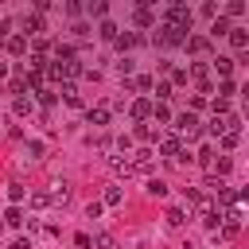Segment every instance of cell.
<instances>
[{
	"label": "cell",
	"mask_w": 249,
	"mask_h": 249,
	"mask_svg": "<svg viewBox=\"0 0 249 249\" xmlns=\"http://www.w3.org/2000/svg\"><path fill=\"white\" fill-rule=\"evenodd\" d=\"M160 23H167V27H175V31H183V35H191V23H195V12L187 8V4H167L163 8V16H160Z\"/></svg>",
	"instance_id": "1"
},
{
	"label": "cell",
	"mask_w": 249,
	"mask_h": 249,
	"mask_svg": "<svg viewBox=\"0 0 249 249\" xmlns=\"http://www.w3.org/2000/svg\"><path fill=\"white\" fill-rule=\"evenodd\" d=\"M171 128L179 132V140H183V144H191V140H198V136H202V124H198V113H187V109H183L179 117H171Z\"/></svg>",
	"instance_id": "2"
},
{
	"label": "cell",
	"mask_w": 249,
	"mask_h": 249,
	"mask_svg": "<svg viewBox=\"0 0 249 249\" xmlns=\"http://www.w3.org/2000/svg\"><path fill=\"white\" fill-rule=\"evenodd\" d=\"M152 43L167 51V47H183V43H187V35H183V31H175V27H167V23H156V31H152Z\"/></svg>",
	"instance_id": "3"
},
{
	"label": "cell",
	"mask_w": 249,
	"mask_h": 249,
	"mask_svg": "<svg viewBox=\"0 0 249 249\" xmlns=\"http://www.w3.org/2000/svg\"><path fill=\"white\" fill-rule=\"evenodd\" d=\"M43 31H47V19H43V16L27 12V16L19 19V35H23V39H43Z\"/></svg>",
	"instance_id": "4"
},
{
	"label": "cell",
	"mask_w": 249,
	"mask_h": 249,
	"mask_svg": "<svg viewBox=\"0 0 249 249\" xmlns=\"http://www.w3.org/2000/svg\"><path fill=\"white\" fill-rule=\"evenodd\" d=\"M132 23H136V27H156V23H160V16H156V8L136 4V8H132Z\"/></svg>",
	"instance_id": "5"
},
{
	"label": "cell",
	"mask_w": 249,
	"mask_h": 249,
	"mask_svg": "<svg viewBox=\"0 0 249 249\" xmlns=\"http://www.w3.org/2000/svg\"><path fill=\"white\" fill-rule=\"evenodd\" d=\"M183 47H187V54H210V51H214V43H210L206 35H187Z\"/></svg>",
	"instance_id": "6"
},
{
	"label": "cell",
	"mask_w": 249,
	"mask_h": 249,
	"mask_svg": "<svg viewBox=\"0 0 249 249\" xmlns=\"http://www.w3.org/2000/svg\"><path fill=\"white\" fill-rule=\"evenodd\" d=\"M187 144L179 140V136H160V156H167V160H179V152H183Z\"/></svg>",
	"instance_id": "7"
},
{
	"label": "cell",
	"mask_w": 249,
	"mask_h": 249,
	"mask_svg": "<svg viewBox=\"0 0 249 249\" xmlns=\"http://www.w3.org/2000/svg\"><path fill=\"white\" fill-rule=\"evenodd\" d=\"M144 39H148V35H144V31H121V35H117V39H113V43H117V47H121V51H132V47H140V43H144Z\"/></svg>",
	"instance_id": "8"
},
{
	"label": "cell",
	"mask_w": 249,
	"mask_h": 249,
	"mask_svg": "<svg viewBox=\"0 0 249 249\" xmlns=\"http://www.w3.org/2000/svg\"><path fill=\"white\" fill-rule=\"evenodd\" d=\"M226 39H230V47H233V51H249V31H245V27H230V35H226Z\"/></svg>",
	"instance_id": "9"
},
{
	"label": "cell",
	"mask_w": 249,
	"mask_h": 249,
	"mask_svg": "<svg viewBox=\"0 0 249 249\" xmlns=\"http://www.w3.org/2000/svg\"><path fill=\"white\" fill-rule=\"evenodd\" d=\"M128 113H132V121H148V117H152V101H148V97H136V101L128 105Z\"/></svg>",
	"instance_id": "10"
},
{
	"label": "cell",
	"mask_w": 249,
	"mask_h": 249,
	"mask_svg": "<svg viewBox=\"0 0 249 249\" xmlns=\"http://www.w3.org/2000/svg\"><path fill=\"white\" fill-rule=\"evenodd\" d=\"M4 51H8V54H23V51H27V39L16 31V35H8V39H4Z\"/></svg>",
	"instance_id": "11"
},
{
	"label": "cell",
	"mask_w": 249,
	"mask_h": 249,
	"mask_svg": "<svg viewBox=\"0 0 249 249\" xmlns=\"http://www.w3.org/2000/svg\"><path fill=\"white\" fill-rule=\"evenodd\" d=\"M54 93H62V97H66L74 109L82 105V97H78V86H74V82H58V89H54Z\"/></svg>",
	"instance_id": "12"
},
{
	"label": "cell",
	"mask_w": 249,
	"mask_h": 249,
	"mask_svg": "<svg viewBox=\"0 0 249 249\" xmlns=\"http://www.w3.org/2000/svg\"><path fill=\"white\" fill-rule=\"evenodd\" d=\"M86 121H89L93 128H105V124H109V109H105V105H97V109H89V113H86Z\"/></svg>",
	"instance_id": "13"
},
{
	"label": "cell",
	"mask_w": 249,
	"mask_h": 249,
	"mask_svg": "<svg viewBox=\"0 0 249 249\" xmlns=\"http://www.w3.org/2000/svg\"><path fill=\"white\" fill-rule=\"evenodd\" d=\"M82 12H86V16L105 19V16H109V4H105V0H89V4H82Z\"/></svg>",
	"instance_id": "14"
},
{
	"label": "cell",
	"mask_w": 249,
	"mask_h": 249,
	"mask_svg": "<svg viewBox=\"0 0 249 249\" xmlns=\"http://www.w3.org/2000/svg\"><path fill=\"white\" fill-rule=\"evenodd\" d=\"M230 27H233V23H230L226 16H214V23H210V35H206V39H218V35H230Z\"/></svg>",
	"instance_id": "15"
},
{
	"label": "cell",
	"mask_w": 249,
	"mask_h": 249,
	"mask_svg": "<svg viewBox=\"0 0 249 249\" xmlns=\"http://www.w3.org/2000/svg\"><path fill=\"white\" fill-rule=\"evenodd\" d=\"M210 62H214L218 78H230V74H233V58H230V54H218V58H210Z\"/></svg>",
	"instance_id": "16"
},
{
	"label": "cell",
	"mask_w": 249,
	"mask_h": 249,
	"mask_svg": "<svg viewBox=\"0 0 249 249\" xmlns=\"http://www.w3.org/2000/svg\"><path fill=\"white\" fill-rule=\"evenodd\" d=\"M35 101H39V105H43V109H51V105H54V101H58V93H54V89H51V86H39V89H35Z\"/></svg>",
	"instance_id": "17"
},
{
	"label": "cell",
	"mask_w": 249,
	"mask_h": 249,
	"mask_svg": "<svg viewBox=\"0 0 249 249\" xmlns=\"http://www.w3.org/2000/svg\"><path fill=\"white\" fill-rule=\"evenodd\" d=\"M97 35H101V39H105V43H113V39H117V35H121V27H117V23H113V19H101V27H97Z\"/></svg>",
	"instance_id": "18"
},
{
	"label": "cell",
	"mask_w": 249,
	"mask_h": 249,
	"mask_svg": "<svg viewBox=\"0 0 249 249\" xmlns=\"http://www.w3.org/2000/svg\"><path fill=\"white\" fill-rule=\"evenodd\" d=\"M218 97H222V101L237 97V82H233V78H222V82H218Z\"/></svg>",
	"instance_id": "19"
},
{
	"label": "cell",
	"mask_w": 249,
	"mask_h": 249,
	"mask_svg": "<svg viewBox=\"0 0 249 249\" xmlns=\"http://www.w3.org/2000/svg\"><path fill=\"white\" fill-rule=\"evenodd\" d=\"M4 226H27L23 210H19V206H8V210H4Z\"/></svg>",
	"instance_id": "20"
},
{
	"label": "cell",
	"mask_w": 249,
	"mask_h": 249,
	"mask_svg": "<svg viewBox=\"0 0 249 249\" xmlns=\"http://www.w3.org/2000/svg\"><path fill=\"white\" fill-rule=\"evenodd\" d=\"M152 117H156L160 124H171V109H167L163 101H152Z\"/></svg>",
	"instance_id": "21"
},
{
	"label": "cell",
	"mask_w": 249,
	"mask_h": 249,
	"mask_svg": "<svg viewBox=\"0 0 249 249\" xmlns=\"http://www.w3.org/2000/svg\"><path fill=\"white\" fill-rule=\"evenodd\" d=\"M109 167H113L117 175H132V171H136V167H132V160H121V156H113V160H109Z\"/></svg>",
	"instance_id": "22"
},
{
	"label": "cell",
	"mask_w": 249,
	"mask_h": 249,
	"mask_svg": "<svg viewBox=\"0 0 249 249\" xmlns=\"http://www.w3.org/2000/svg\"><path fill=\"white\" fill-rule=\"evenodd\" d=\"M121 187H105V195H101V206H121Z\"/></svg>",
	"instance_id": "23"
},
{
	"label": "cell",
	"mask_w": 249,
	"mask_h": 249,
	"mask_svg": "<svg viewBox=\"0 0 249 249\" xmlns=\"http://www.w3.org/2000/svg\"><path fill=\"white\" fill-rule=\"evenodd\" d=\"M222 12H226V19H237V16H245V0H230Z\"/></svg>",
	"instance_id": "24"
},
{
	"label": "cell",
	"mask_w": 249,
	"mask_h": 249,
	"mask_svg": "<svg viewBox=\"0 0 249 249\" xmlns=\"http://www.w3.org/2000/svg\"><path fill=\"white\" fill-rule=\"evenodd\" d=\"M128 89H136V93H148V89H152V78H148V74H136Z\"/></svg>",
	"instance_id": "25"
},
{
	"label": "cell",
	"mask_w": 249,
	"mask_h": 249,
	"mask_svg": "<svg viewBox=\"0 0 249 249\" xmlns=\"http://www.w3.org/2000/svg\"><path fill=\"white\" fill-rule=\"evenodd\" d=\"M152 89H156V101L167 105V97H171V82H152Z\"/></svg>",
	"instance_id": "26"
},
{
	"label": "cell",
	"mask_w": 249,
	"mask_h": 249,
	"mask_svg": "<svg viewBox=\"0 0 249 249\" xmlns=\"http://www.w3.org/2000/svg\"><path fill=\"white\" fill-rule=\"evenodd\" d=\"M12 109H16V117H27V113L35 109V101H31V97H16V105H12Z\"/></svg>",
	"instance_id": "27"
},
{
	"label": "cell",
	"mask_w": 249,
	"mask_h": 249,
	"mask_svg": "<svg viewBox=\"0 0 249 249\" xmlns=\"http://www.w3.org/2000/svg\"><path fill=\"white\" fill-rule=\"evenodd\" d=\"M206 132H210V136H222V132H226V117H210Z\"/></svg>",
	"instance_id": "28"
},
{
	"label": "cell",
	"mask_w": 249,
	"mask_h": 249,
	"mask_svg": "<svg viewBox=\"0 0 249 249\" xmlns=\"http://www.w3.org/2000/svg\"><path fill=\"white\" fill-rule=\"evenodd\" d=\"M218 140H222V148H226V152H233V148H237V140H241V132H222Z\"/></svg>",
	"instance_id": "29"
},
{
	"label": "cell",
	"mask_w": 249,
	"mask_h": 249,
	"mask_svg": "<svg viewBox=\"0 0 249 249\" xmlns=\"http://www.w3.org/2000/svg\"><path fill=\"white\" fill-rule=\"evenodd\" d=\"M210 171H218V179L230 171V156H214V163H210Z\"/></svg>",
	"instance_id": "30"
},
{
	"label": "cell",
	"mask_w": 249,
	"mask_h": 249,
	"mask_svg": "<svg viewBox=\"0 0 249 249\" xmlns=\"http://www.w3.org/2000/svg\"><path fill=\"white\" fill-rule=\"evenodd\" d=\"M148 195L163 198V195H167V183H163V179H148Z\"/></svg>",
	"instance_id": "31"
},
{
	"label": "cell",
	"mask_w": 249,
	"mask_h": 249,
	"mask_svg": "<svg viewBox=\"0 0 249 249\" xmlns=\"http://www.w3.org/2000/svg\"><path fill=\"white\" fill-rule=\"evenodd\" d=\"M70 31H74V39H86V35H89V23H86V19H74Z\"/></svg>",
	"instance_id": "32"
},
{
	"label": "cell",
	"mask_w": 249,
	"mask_h": 249,
	"mask_svg": "<svg viewBox=\"0 0 249 249\" xmlns=\"http://www.w3.org/2000/svg\"><path fill=\"white\" fill-rule=\"evenodd\" d=\"M23 195H27L23 183H8V198H12V202H23Z\"/></svg>",
	"instance_id": "33"
},
{
	"label": "cell",
	"mask_w": 249,
	"mask_h": 249,
	"mask_svg": "<svg viewBox=\"0 0 249 249\" xmlns=\"http://www.w3.org/2000/svg\"><path fill=\"white\" fill-rule=\"evenodd\" d=\"M198 163L210 171V163H214V148H198Z\"/></svg>",
	"instance_id": "34"
},
{
	"label": "cell",
	"mask_w": 249,
	"mask_h": 249,
	"mask_svg": "<svg viewBox=\"0 0 249 249\" xmlns=\"http://www.w3.org/2000/svg\"><path fill=\"white\" fill-rule=\"evenodd\" d=\"M167 222H171V226H183V222H187V214H183L179 206H171V210H167Z\"/></svg>",
	"instance_id": "35"
},
{
	"label": "cell",
	"mask_w": 249,
	"mask_h": 249,
	"mask_svg": "<svg viewBox=\"0 0 249 249\" xmlns=\"http://www.w3.org/2000/svg\"><path fill=\"white\" fill-rule=\"evenodd\" d=\"M198 12H202V16H206V19H214V16H218V4H210V0H206V4H202V8H198Z\"/></svg>",
	"instance_id": "36"
},
{
	"label": "cell",
	"mask_w": 249,
	"mask_h": 249,
	"mask_svg": "<svg viewBox=\"0 0 249 249\" xmlns=\"http://www.w3.org/2000/svg\"><path fill=\"white\" fill-rule=\"evenodd\" d=\"M117 70H121V78H124V74H132V58H128V54H124V58H121V62H117Z\"/></svg>",
	"instance_id": "37"
},
{
	"label": "cell",
	"mask_w": 249,
	"mask_h": 249,
	"mask_svg": "<svg viewBox=\"0 0 249 249\" xmlns=\"http://www.w3.org/2000/svg\"><path fill=\"white\" fill-rule=\"evenodd\" d=\"M171 82H175V86H183V82H187V70H183V66H175V70H171Z\"/></svg>",
	"instance_id": "38"
},
{
	"label": "cell",
	"mask_w": 249,
	"mask_h": 249,
	"mask_svg": "<svg viewBox=\"0 0 249 249\" xmlns=\"http://www.w3.org/2000/svg\"><path fill=\"white\" fill-rule=\"evenodd\" d=\"M27 152L31 156H43V140H27Z\"/></svg>",
	"instance_id": "39"
},
{
	"label": "cell",
	"mask_w": 249,
	"mask_h": 249,
	"mask_svg": "<svg viewBox=\"0 0 249 249\" xmlns=\"http://www.w3.org/2000/svg\"><path fill=\"white\" fill-rule=\"evenodd\" d=\"M47 202H51V198H47L43 191H39V195H31V206H35V210H39V206H47Z\"/></svg>",
	"instance_id": "40"
},
{
	"label": "cell",
	"mask_w": 249,
	"mask_h": 249,
	"mask_svg": "<svg viewBox=\"0 0 249 249\" xmlns=\"http://www.w3.org/2000/svg\"><path fill=\"white\" fill-rule=\"evenodd\" d=\"M74 245H78V249H89L93 241H89V233H78V237H74Z\"/></svg>",
	"instance_id": "41"
},
{
	"label": "cell",
	"mask_w": 249,
	"mask_h": 249,
	"mask_svg": "<svg viewBox=\"0 0 249 249\" xmlns=\"http://www.w3.org/2000/svg\"><path fill=\"white\" fill-rule=\"evenodd\" d=\"M8 249H31V241H27V237H16V241H12Z\"/></svg>",
	"instance_id": "42"
},
{
	"label": "cell",
	"mask_w": 249,
	"mask_h": 249,
	"mask_svg": "<svg viewBox=\"0 0 249 249\" xmlns=\"http://www.w3.org/2000/svg\"><path fill=\"white\" fill-rule=\"evenodd\" d=\"M4 78H8V62H0V82H4Z\"/></svg>",
	"instance_id": "43"
},
{
	"label": "cell",
	"mask_w": 249,
	"mask_h": 249,
	"mask_svg": "<svg viewBox=\"0 0 249 249\" xmlns=\"http://www.w3.org/2000/svg\"><path fill=\"white\" fill-rule=\"evenodd\" d=\"M0 230H4V218H0Z\"/></svg>",
	"instance_id": "44"
},
{
	"label": "cell",
	"mask_w": 249,
	"mask_h": 249,
	"mask_svg": "<svg viewBox=\"0 0 249 249\" xmlns=\"http://www.w3.org/2000/svg\"><path fill=\"white\" fill-rule=\"evenodd\" d=\"M0 19H4V16H0Z\"/></svg>",
	"instance_id": "45"
}]
</instances>
